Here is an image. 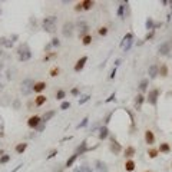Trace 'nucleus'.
I'll use <instances>...</instances> for the list:
<instances>
[{
  "label": "nucleus",
  "instance_id": "f8f14e48",
  "mask_svg": "<svg viewBox=\"0 0 172 172\" xmlns=\"http://www.w3.org/2000/svg\"><path fill=\"white\" fill-rule=\"evenodd\" d=\"M86 62H88V56H82L81 59L76 62L75 68H73V69H75V72H81V70L85 68V63H86Z\"/></svg>",
  "mask_w": 172,
  "mask_h": 172
},
{
  "label": "nucleus",
  "instance_id": "c9c22d12",
  "mask_svg": "<svg viewBox=\"0 0 172 172\" xmlns=\"http://www.w3.org/2000/svg\"><path fill=\"white\" fill-rule=\"evenodd\" d=\"M88 122H89V118H88V116H86V118H83L82 119V122L79 125H78V126H76V128L78 129H81V128H85L86 125H88Z\"/></svg>",
  "mask_w": 172,
  "mask_h": 172
},
{
  "label": "nucleus",
  "instance_id": "13d9d810",
  "mask_svg": "<svg viewBox=\"0 0 172 172\" xmlns=\"http://www.w3.org/2000/svg\"><path fill=\"white\" fill-rule=\"evenodd\" d=\"M144 172H152V171H144Z\"/></svg>",
  "mask_w": 172,
  "mask_h": 172
},
{
  "label": "nucleus",
  "instance_id": "72a5a7b5",
  "mask_svg": "<svg viewBox=\"0 0 172 172\" xmlns=\"http://www.w3.org/2000/svg\"><path fill=\"white\" fill-rule=\"evenodd\" d=\"M64 96H66V92H64L63 89H59V91L56 92V99H58V101H62V99H64Z\"/></svg>",
  "mask_w": 172,
  "mask_h": 172
},
{
  "label": "nucleus",
  "instance_id": "603ef678",
  "mask_svg": "<svg viewBox=\"0 0 172 172\" xmlns=\"http://www.w3.org/2000/svg\"><path fill=\"white\" fill-rule=\"evenodd\" d=\"M22 167H23V165H22V164H20V165H17V167L15 168V169H13V171H10V172H17V171H19V169H20Z\"/></svg>",
  "mask_w": 172,
  "mask_h": 172
},
{
  "label": "nucleus",
  "instance_id": "8fccbe9b",
  "mask_svg": "<svg viewBox=\"0 0 172 172\" xmlns=\"http://www.w3.org/2000/svg\"><path fill=\"white\" fill-rule=\"evenodd\" d=\"M111 116H112V113H109V115L106 116V119H105V124H109V122H111Z\"/></svg>",
  "mask_w": 172,
  "mask_h": 172
},
{
  "label": "nucleus",
  "instance_id": "dca6fc26",
  "mask_svg": "<svg viewBox=\"0 0 172 172\" xmlns=\"http://www.w3.org/2000/svg\"><path fill=\"white\" fill-rule=\"evenodd\" d=\"M108 136H109V129H108V126H101V128H99V139L103 141V139H106Z\"/></svg>",
  "mask_w": 172,
  "mask_h": 172
},
{
  "label": "nucleus",
  "instance_id": "a18cd8bd",
  "mask_svg": "<svg viewBox=\"0 0 172 172\" xmlns=\"http://www.w3.org/2000/svg\"><path fill=\"white\" fill-rule=\"evenodd\" d=\"M115 76H116V68H113V70L111 72V75H109V78H111V79H113Z\"/></svg>",
  "mask_w": 172,
  "mask_h": 172
},
{
  "label": "nucleus",
  "instance_id": "c85d7f7f",
  "mask_svg": "<svg viewBox=\"0 0 172 172\" xmlns=\"http://www.w3.org/2000/svg\"><path fill=\"white\" fill-rule=\"evenodd\" d=\"M159 75H161L162 78H167L168 76V66L167 64H161V66H159Z\"/></svg>",
  "mask_w": 172,
  "mask_h": 172
},
{
  "label": "nucleus",
  "instance_id": "a878e982",
  "mask_svg": "<svg viewBox=\"0 0 172 172\" xmlns=\"http://www.w3.org/2000/svg\"><path fill=\"white\" fill-rule=\"evenodd\" d=\"M135 152H136V150H135L134 146H128V148L125 149V156H126V158H132V156L135 155Z\"/></svg>",
  "mask_w": 172,
  "mask_h": 172
},
{
  "label": "nucleus",
  "instance_id": "5fc2aeb1",
  "mask_svg": "<svg viewBox=\"0 0 172 172\" xmlns=\"http://www.w3.org/2000/svg\"><path fill=\"white\" fill-rule=\"evenodd\" d=\"M19 106H20V102H19V101H16V102H15V108H16V109H17V108H19Z\"/></svg>",
  "mask_w": 172,
  "mask_h": 172
},
{
  "label": "nucleus",
  "instance_id": "6e6d98bb",
  "mask_svg": "<svg viewBox=\"0 0 172 172\" xmlns=\"http://www.w3.org/2000/svg\"><path fill=\"white\" fill-rule=\"evenodd\" d=\"M169 6H171V10H172V0H171V2H169Z\"/></svg>",
  "mask_w": 172,
  "mask_h": 172
},
{
  "label": "nucleus",
  "instance_id": "f704fd0d",
  "mask_svg": "<svg viewBox=\"0 0 172 172\" xmlns=\"http://www.w3.org/2000/svg\"><path fill=\"white\" fill-rule=\"evenodd\" d=\"M82 43H83L85 46L91 45V43H92V36H91V35H88V36H85V38L82 39Z\"/></svg>",
  "mask_w": 172,
  "mask_h": 172
},
{
  "label": "nucleus",
  "instance_id": "ea45409f",
  "mask_svg": "<svg viewBox=\"0 0 172 172\" xmlns=\"http://www.w3.org/2000/svg\"><path fill=\"white\" fill-rule=\"evenodd\" d=\"M9 159H10V156L9 155H3L2 158H0V164H6V162H9Z\"/></svg>",
  "mask_w": 172,
  "mask_h": 172
},
{
  "label": "nucleus",
  "instance_id": "864d4df0",
  "mask_svg": "<svg viewBox=\"0 0 172 172\" xmlns=\"http://www.w3.org/2000/svg\"><path fill=\"white\" fill-rule=\"evenodd\" d=\"M121 62H122V60H121V59H118V60H116V62H115V68H116V66H119V64H121Z\"/></svg>",
  "mask_w": 172,
  "mask_h": 172
},
{
  "label": "nucleus",
  "instance_id": "1a4fd4ad",
  "mask_svg": "<svg viewBox=\"0 0 172 172\" xmlns=\"http://www.w3.org/2000/svg\"><path fill=\"white\" fill-rule=\"evenodd\" d=\"M148 75H149V79H155L156 76L159 75V66L158 64H150L149 69H148Z\"/></svg>",
  "mask_w": 172,
  "mask_h": 172
},
{
  "label": "nucleus",
  "instance_id": "4c0bfd02",
  "mask_svg": "<svg viewBox=\"0 0 172 172\" xmlns=\"http://www.w3.org/2000/svg\"><path fill=\"white\" fill-rule=\"evenodd\" d=\"M58 75H59V68L55 66V68H52V70H50V76L55 78V76H58Z\"/></svg>",
  "mask_w": 172,
  "mask_h": 172
},
{
  "label": "nucleus",
  "instance_id": "6e6552de",
  "mask_svg": "<svg viewBox=\"0 0 172 172\" xmlns=\"http://www.w3.org/2000/svg\"><path fill=\"white\" fill-rule=\"evenodd\" d=\"M40 124H42V118H40V116H38V115L30 116V118H29V121H27L29 128H32V129H38Z\"/></svg>",
  "mask_w": 172,
  "mask_h": 172
},
{
  "label": "nucleus",
  "instance_id": "7c9ffc66",
  "mask_svg": "<svg viewBox=\"0 0 172 172\" xmlns=\"http://www.w3.org/2000/svg\"><path fill=\"white\" fill-rule=\"evenodd\" d=\"M158 154H159V150L155 149V148H149V149H148V156H149V158H152V159H154V158H156V156H158Z\"/></svg>",
  "mask_w": 172,
  "mask_h": 172
},
{
  "label": "nucleus",
  "instance_id": "7ed1b4c3",
  "mask_svg": "<svg viewBox=\"0 0 172 172\" xmlns=\"http://www.w3.org/2000/svg\"><path fill=\"white\" fill-rule=\"evenodd\" d=\"M22 88L20 91L22 93H23V96H29L30 93L33 92V88H35V82H33V79H30V78H27V79H25V81L22 82Z\"/></svg>",
  "mask_w": 172,
  "mask_h": 172
},
{
  "label": "nucleus",
  "instance_id": "412c9836",
  "mask_svg": "<svg viewBox=\"0 0 172 172\" xmlns=\"http://www.w3.org/2000/svg\"><path fill=\"white\" fill-rule=\"evenodd\" d=\"M81 5H82L83 10H91L92 7H93V2L92 0H83V2H81Z\"/></svg>",
  "mask_w": 172,
  "mask_h": 172
},
{
  "label": "nucleus",
  "instance_id": "6ab92c4d",
  "mask_svg": "<svg viewBox=\"0 0 172 172\" xmlns=\"http://www.w3.org/2000/svg\"><path fill=\"white\" fill-rule=\"evenodd\" d=\"M144 101H145V96H144L142 93H138V96L135 98V106H136V109H141Z\"/></svg>",
  "mask_w": 172,
  "mask_h": 172
},
{
  "label": "nucleus",
  "instance_id": "cd10ccee",
  "mask_svg": "<svg viewBox=\"0 0 172 172\" xmlns=\"http://www.w3.org/2000/svg\"><path fill=\"white\" fill-rule=\"evenodd\" d=\"M78 156H79V155H78V154H73V155H72V156H70V158H69V159L66 161V167H68V168H69V167H72V165H73V164H75V162H76V159H78Z\"/></svg>",
  "mask_w": 172,
  "mask_h": 172
},
{
  "label": "nucleus",
  "instance_id": "49530a36",
  "mask_svg": "<svg viewBox=\"0 0 172 172\" xmlns=\"http://www.w3.org/2000/svg\"><path fill=\"white\" fill-rule=\"evenodd\" d=\"M154 36V30H150V32H148V35H146V38H145V40H149L150 38Z\"/></svg>",
  "mask_w": 172,
  "mask_h": 172
},
{
  "label": "nucleus",
  "instance_id": "20e7f679",
  "mask_svg": "<svg viewBox=\"0 0 172 172\" xmlns=\"http://www.w3.org/2000/svg\"><path fill=\"white\" fill-rule=\"evenodd\" d=\"M159 89H150L149 92H148V98H146V101H148V103L149 105H152V106H155L156 103H158V98H159Z\"/></svg>",
  "mask_w": 172,
  "mask_h": 172
},
{
  "label": "nucleus",
  "instance_id": "e433bc0d",
  "mask_svg": "<svg viewBox=\"0 0 172 172\" xmlns=\"http://www.w3.org/2000/svg\"><path fill=\"white\" fill-rule=\"evenodd\" d=\"M89 99H91V95H83V96L79 99V105H83V103H86Z\"/></svg>",
  "mask_w": 172,
  "mask_h": 172
},
{
  "label": "nucleus",
  "instance_id": "a19ab883",
  "mask_svg": "<svg viewBox=\"0 0 172 172\" xmlns=\"http://www.w3.org/2000/svg\"><path fill=\"white\" fill-rule=\"evenodd\" d=\"M69 108H70V102H63L60 105V109H62V111H66V109H69Z\"/></svg>",
  "mask_w": 172,
  "mask_h": 172
},
{
  "label": "nucleus",
  "instance_id": "ddd939ff",
  "mask_svg": "<svg viewBox=\"0 0 172 172\" xmlns=\"http://www.w3.org/2000/svg\"><path fill=\"white\" fill-rule=\"evenodd\" d=\"M111 150H112L115 155L121 154V150H122V146H121V144H119V142H118L116 139H115V138H112V144H111Z\"/></svg>",
  "mask_w": 172,
  "mask_h": 172
},
{
  "label": "nucleus",
  "instance_id": "5701e85b",
  "mask_svg": "<svg viewBox=\"0 0 172 172\" xmlns=\"http://www.w3.org/2000/svg\"><path fill=\"white\" fill-rule=\"evenodd\" d=\"M46 101H48V98H46V96L39 95V96L35 99V105H36V106H42L43 103H46Z\"/></svg>",
  "mask_w": 172,
  "mask_h": 172
},
{
  "label": "nucleus",
  "instance_id": "f257e3e1",
  "mask_svg": "<svg viewBox=\"0 0 172 172\" xmlns=\"http://www.w3.org/2000/svg\"><path fill=\"white\" fill-rule=\"evenodd\" d=\"M56 22H58V17L56 16H48L43 19L42 26L48 33H55V30H56Z\"/></svg>",
  "mask_w": 172,
  "mask_h": 172
},
{
  "label": "nucleus",
  "instance_id": "a211bd4d",
  "mask_svg": "<svg viewBox=\"0 0 172 172\" xmlns=\"http://www.w3.org/2000/svg\"><path fill=\"white\" fill-rule=\"evenodd\" d=\"M55 115H56L55 111H48V112H45V115L42 116V122H43V124H46L48 121H50V119L53 118Z\"/></svg>",
  "mask_w": 172,
  "mask_h": 172
},
{
  "label": "nucleus",
  "instance_id": "2f4dec72",
  "mask_svg": "<svg viewBox=\"0 0 172 172\" xmlns=\"http://www.w3.org/2000/svg\"><path fill=\"white\" fill-rule=\"evenodd\" d=\"M148 83H149V81L148 79H142L139 83V91L141 92H145L146 91V88H148Z\"/></svg>",
  "mask_w": 172,
  "mask_h": 172
},
{
  "label": "nucleus",
  "instance_id": "58836bf2",
  "mask_svg": "<svg viewBox=\"0 0 172 172\" xmlns=\"http://www.w3.org/2000/svg\"><path fill=\"white\" fill-rule=\"evenodd\" d=\"M99 35H101V36H106L108 35V27H101V29H99Z\"/></svg>",
  "mask_w": 172,
  "mask_h": 172
},
{
  "label": "nucleus",
  "instance_id": "4468645a",
  "mask_svg": "<svg viewBox=\"0 0 172 172\" xmlns=\"http://www.w3.org/2000/svg\"><path fill=\"white\" fill-rule=\"evenodd\" d=\"M145 142L149 146H152L154 144H155V135H154V132H152V131H149V129L145 132Z\"/></svg>",
  "mask_w": 172,
  "mask_h": 172
},
{
  "label": "nucleus",
  "instance_id": "37998d69",
  "mask_svg": "<svg viewBox=\"0 0 172 172\" xmlns=\"http://www.w3.org/2000/svg\"><path fill=\"white\" fill-rule=\"evenodd\" d=\"M115 98H116V93H115V92H113V93H112V95H111V96H109V98H108V99H106V101H105V102H112V101H113V99H115Z\"/></svg>",
  "mask_w": 172,
  "mask_h": 172
},
{
  "label": "nucleus",
  "instance_id": "4d7b16f0",
  "mask_svg": "<svg viewBox=\"0 0 172 172\" xmlns=\"http://www.w3.org/2000/svg\"><path fill=\"white\" fill-rule=\"evenodd\" d=\"M3 154H5V152H3V150L0 149V155H3Z\"/></svg>",
  "mask_w": 172,
  "mask_h": 172
},
{
  "label": "nucleus",
  "instance_id": "c03bdc74",
  "mask_svg": "<svg viewBox=\"0 0 172 172\" xmlns=\"http://www.w3.org/2000/svg\"><path fill=\"white\" fill-rule=\"evenodd\" d=\"M56 154H58V149H53V150H52V152H50V154L48 155V159H50V158H53V156L56 155Z\"/></svg>",
  "mask_w": 172,
  "mask_h": 172
},
{
  "label": "nucleus",
  "instance_id": "09e8293b",
  "mask_svg": "<svg viewBox=\"0 0 172 172\" xmlns=\"http://www.w3.org/2000/svg\"><path fill=\"white\" fill-rule=\"evenodd\" d=\"M75 10H76V12H81V10H83V9H82V5H81V3H78V5H76Z\"/></svg>",
  "mask_w": 172,
  "mask_h": 172
},
{
  "label": "nucleus",
  "instance_id": "393cba45",
  "mask_svg": "<svg viewBox=\"0 0 172 172\" xmlns=\"http://www.w3.org/2000/svg\"><path fill=\"white\" fill-rule=\"evenodd\" d=\"M0 45H3L6 48H12V46H13V40L6 39V38H0Z\"/></svg>",
  "mask_w": 172,
  "mask_h": 172
},
{
  "label": "nucleus",
  "instance_id": "c756f323",
  "mask_svg": "<svg viewBox=\"0 0 172 172\" xmlns=\"http://www.w3.org/2000/svg\"><path fill=\"white\" fill-rule=\"evenodd\" d=\"M26 148H27V144H25V142H23V144H17L16 145V152L17 154H23V152L26 150Z\"/></svg>",
  "mask_w": 172,
  "mask_h": 172
},
{
  "label": "nucleus",
  "instance_id": "0eeeda50",
  "mask_svg": "<svg viewBox=\"0 0 172 172\" xmlns=\"http://www.w3.org/2000/svg\"><path fill=\"white\" fill-rule=\"evenodd\" d=\"M172 50V43L171 42H164L159 45V48H158V53L162 55V56H167L169 55V52Z\"/></svg>",
  "mask_w": 172,
  "mask_h": 172
},
{
  "label": "nucleus",
  "instance_id": "f03ea898",
  "mask_svg": "<svg viewBox=\"0 0 172 172\" xmlns=\"http://www.w3.org/2000/svg\"><path fill=\"white\" fill-rule=\"evenodd\" d=\"M17 56H19V60L20 62H26L32 58V52H30V48H29V45L27 43H23L19 46L17 49Z\"/></svg>",
  "mask_w": 172,
  "mask_h": 172
},
{
  "label": "nucleus",
  "instance_id": "4be33fe9",
  "mask_svg": "<svg viewBox=\"0 0 172 172\" xmlns=\"http://www.w3.org/2000/svg\"><path fill=\"white\" fill-rule=\"evenodd\" d=\"M73 172H92V168L83 164V165H79V167H76L75 169H73Z\"/></svg>",
  "mask_w": 172,
  "mask_h": 172
},
{
  "label": "nucleus",
  "instance_id": "423d86ee",
  "mask_svg": "<svg viewBox=\"0 0 172 172\" xmlns=\"http://www.w3.org/2000/svg\"><path fill=\"white\" fill-rule=\"evenodd\" d=\"M73 30H75V23L73 22H64L63 29H62V33H63L64 38H70L73 35Z\"/></svg>",
  "mask_w": 172,
  "mask_h": 172
},
{
  "label": "nucleus",
  "instance_id": "39448f33",
  "mask_svg": "<svg viewBox=\"0 0 172 172\" xmlns=\"http://www.w3.org/2000/svg\"><path fill=\"white\" fill-rule=\"evenodd\" d=\"M132 42H134V35L129 32L126 33L124 36V39H122V42H121V46L124 48L125 52H128L129 49H131V46H132Z\"/></svg>",
  "mask_w": 172,
  "mask_h": 172
},
{
  "label": "nucleus",
  "instance_id": "b1692460",
  "mask_svg": "<svg viewBox=\"0 0 172 172\" xmlns=\"http://www.w3.org/2000/svg\"><path fill=\"white\" fill-rule=\"evenodd\" d=\"M135 167H136V165H135V162L132 161V159H128V161L125 162V169L128 172H132L135 169Z\"/></svg>",
  "mask_w": 172,
  "mask_h": 172
},
{
  "label": "nucleus",
  "instance_id": "2eb2a0df",
  "mask_svg": "<svg viewBox=\"0 0 172 172\" xmlns=\"http://www.w3.org/2000/svg\"><path fill=\"white\" fill-rule=\"evenodd\" d=\"M86 150H89V148H88V142H86V141H83L81 145L76 148V152H75V154H78V155H82V154H85Z\"/></svg>",
  "mask_w": 172,
  "mask_h": 172
},
{
  "label": "nucleus",
  "instance_id": "aec40b11",
  "mask_svg": "<svg viewBox=\"0 0 172 172\" xmlns=\"http://www.w3.org/2000/svg\"><path fill=\"white\" fill-rule=\"evenodd\" d=\"M46 89V83L45 82H38V83H35V88H33V91L36 92V93H40Z\"/></svg>",
  "mask_w": 172,
  "mask_h": 172
},
{
  "label": "nucleus",
  "instance_id": "79ce46f5",
  "mask_svg": "<svg viewBox=\"0 0 172 172\" xmlns=\"http://www.w3.org/2000/svg\"><path fill=\"white\" fill-rule=\"evenodd\" d=\"M60 45V40L58 38H55V39H52V46H55V48H58Z\"/></svg>",
  "mask_w": 172,
  "mask_h": 172
},
{
  "label": "nucleus",
  "instance_id": "f3484780",
  "mask_svg": "<svg viewBox=\"0 0 172 172\" xmlns=\"http://www.w3.org/2000/svg\"><path fill=\"white\" fill-rule=\"evenodd\" d=\"M158 150L161 152V154H169L171 152V145L168 144V142H162L161 145H159V148H158Z\"/></svg>",
  "mask_w": 172,
  "mask_h": 172
},
{
  "label": "nucleus",
  "instance_id": "9b49d317",
  "mask_svg": "<svg viewBox=\"0 0 172 172\" xmlns=\"http://www.w3.org/2000/svg\"><path fill=\"white\" fill-rule=\"evenodd\" d=\"M95 171L96 172H108L109 171V168H108V165L103 161L98 159V161L95 162Z\"/></svg>",
  "mask_w": 172,
  "mask_h": 172
},
{
  "label": "nucleus",
  "instance_id": "3c124183",
  "mask_svg": "<svg viewBox=\"0 0 172 172\" xmlns=\"http://www.w3.org/2000/svg\"><path fill=\"white\" fill-rule=\"evenodd\" d=\"M43 129H45V125H43V122H42V124L39 125V128H38V131H39V132H42Z\"/></svg>",
  "mask_w": 172,
  "mask_h": 172
},
{
  "label": "nucleus",
  "instance_id": "bb28decb",
  "mask_svg": "<svg viewBox=\"0 0 172 172\" xmlns=\"http://www.w3.org/2000/svg\"><path fill=\"white\" fill-rule=\"evenodd\" d=\"M125 9H126V3H121V5H119V7H118V12H116V15H118L119 17H124Z\"/></svg>",
  "mask_w": 172,
  "mask_h": 172
},
{
  "label": "nucleus",
  "instance_id": "9d476101",
  "mask_svg": "<svg viewBox=\"0 0 172 172\" xmlns=\"http://www.w3.org/2000/svg\"><path fill=\"white\" fill-rule=\"evenodd\" d=\"M88 30H89V26L86 22H79V38H85L88 36Z\"/></svg>",
  "mask_w": 172,
  "mask_h": 172
},
{
  "label": "nucleus",
  "instance_id": "473e14b6",
  "mask_svg": "<svg viewBox=\"0 0 172 172\" xmlns=\"http://www.w3.org/2000/svg\"><path fill=\"white\" fill-rule=\"evenodd\" d=\"M146 29L148 30H155V23H154V19L149 17L148 20H146Z\"/></svg>",
  "mask_w": 172,
  "mask_h": 172
},
{
  "label": "nucleus",
  "instance_id": "de8ad7c7",
  "mask_svg": "<svg viewBox=\"0 0 172 172\" xmlns=\"http://www.w3.org/2000/svg\"><path fill=\"white\" fill-rule=\"evenodd\" d=\"M72 95H79V89H78V88H73V89H72Z\"/></svg>",
  "mask_w": 172,
  "mask_h": 172
}]
</instances>
